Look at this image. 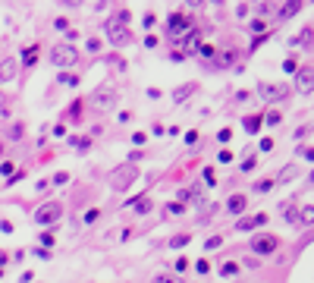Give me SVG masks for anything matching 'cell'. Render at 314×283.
Wrapping results in <instances>:
<instances>
[{"instance_id": "cell-1", "label": "cell", "mask_w": 314, "mask_h": 283, "mask_svg": "<svg viewBox=\"0 0 314 283\" xmlns=\"http://www.w3.org/2000/svg\"><path fill=\"white\" fill-rule=\"evenodd\" d=\"M104 35L113 47H126L132 44V32H129V10H119L113 16H107L104 22Z\"/></svg>"}, {"instance_id": "cell-2", "label": "cell", "mask_w": 314, "mask_h": 283, "mask_svg": "<svg viewBox=\"0 0 314 283\" xmlns=\"http://www.w3.org/2000/svg\"><path fill=\"white\" fill-rule=\"evenodd\" d=\"M135 179H138V167L135 164H119L116 170L110 173V186L116 189V192H126Z\"/></svg>"}, {"instance_id": "cell-3", "label": "cell", "mask_w": 314, "mask_h": 283, "mask_svg": "<svg viewBox=\"0 0 314 283\" xmlns=\"http://www.w3.org/2000/svg\"><path fill=\"white\" fill-rule=\"evenodd\" d=\"M50 63L53 66H76L79 63V47L76 44H53L50 47Z\"/></svg>"}, {"instance_id": "cell-4", "label": "cell", "mask_w": 314, "mask_h": 283, "mask_svg": "<svg viewBox=\"0 0 314 283\" xmlns=\"http://www.w3.org/2000/svg\"><path fill=\"white\" fill-rule=\"evenodd\" d=\"M60 214H63V205H60V201H48V205L38 208L35 220H38L41 227H50V224H57V220H60Z\"/></svg>"}, {"instance_id": "cell-5", "label": "cell", "mask_w": 314, "mask_h": 283, "mask_svg": "<svg viewBox=\"0 0 314 283\" xmlns=\"http://www.w3.org/2000/svg\"><path fill=\"white\" fill-rule=\"evenodd\" d=\"M166 25H170V35L176 38V44H179V41H182V32H189V29H192V19L185 16V13H170Z\"/></svg>"}, {"instance_id": "cell-6", "label": "cell", "mask_w": 314, "mask_h": 283, "mask_svg": "<svg viewBox=\"0 0 314 283\" xmlns=\"http://www.w3.org/2000/svg\"><path fill=\"white\" fill-rule=\"evenodd\" d=\"M277 248H280L277 236H255V239H251V252H258V255H270V252H277Z\"/></svg>"}, {"instance_id": "cell-7", "label": "cell", "mask_w": 314, "mask_h": 283, "mask_svg": "<svg viewBox=\"0 0 314 283\" xmlns=\"http://www.w3.org/2000/svg\"><path fill=\"white\" fill-rule=\"evenodd\" d=\"M91 104L101 107V110H107V107L116 104V91H113V88H98L95 94H91Z\"/></svg>"}, {"instance_id": "cell-8", "label": "cell", "mask_w": 314, "mask_h": 283, "mask_svg": "<svg viewBox=\"0 0 314 283\" xmlns=\"http://www.w3.org/2000/svg\"><path fill=\"white\" fill-rule=\"evenodd\" d=\"M16 76H19V63L13 57H3V60H0V85H3V82H13Z\"/></svg>"}, {"instance_id": "cell-9", "label": "cell", "mask_w": 314, "mask_h": 283, "mask_svg": "<svg viewBox=\"0 0 314 283\" xmlns=\"http://www.w3.org/2000/svg\"><path fill=\"white\" fill-rule=\"evenodd\" d=\"M296 88L298 91H311L314 88V70H311V66H305V70L296 72Z\"/></svg>"}, {"instance_id": "cell-10", "label": "cell", "mask_w": 314, "mask_h": 283, "mask_svg": "<svg viewBox=\"0 0 314 283\" xmlns=\"http://www.w3.org/2000/svg\"><path fill=\"white\" fill-rule=\"evenodd\" d=\"M286 85H267V82H261V98H267V101H280V98H286Z\"/></svg>"}, {"instance_id": "cell-11", "label": "cell", "mask_w": 314, "mask_h": 283, "mask_svg": "<svg viewBox=\"0 0 314 283\" xmlns=\"http://www.w3.org/2000/svg\"><path fill=\"white\" fill-rule=\"evenodd\" d=\"M267 224V214H255V217H245V220H239L236 224V230H255V227H264Z\"/></svg>"}, {"instance_id": "cell-12", "label": "cell", "mask_w": 314, "mask_h": 283, "mask_svg": "<svg viewBox=\"0 0 314 283\" xmlns=\"http://www.w3.org/2000/svg\"><path fill=\"white\" fill-rule=\"evenodd\" d=\"M195 91H198V85H195V82H185V85H179V88L173 91V101H176V104H182V101H189Z\"/></svg>"}, {"instance_id": "cell-13", "label": "cell", "mask_w": 314, "mask_h": 283, "mask_svg": "<svg viewBox=\"0 0 314 283\" xmlns=\"http://www.w3.org/2000/svg\"><path fill=\"white\" fill-rule=\"evenodd\" d=\"M298 10H302V0H286V3L280 6V19H292Z\"/></svg>"}, {"instance_id": "cell-14", "label": "cell", "mask_w": 314, "mask_h": 283, "mask_svg": "<svg viewBox=\"0 0 314 283\" xmlns=\"http://www.w3.org/2000/svg\"><path fill=\"white\" fill-rule=\"evenodd\" d=\"M245 205H248V198H245V195H232V198L226 201V211H230V214H242Z\"/></svg>"}, {"instance_id": "cell-15", "label": "cell", "mask_w": 314, "mask_h": 283, "mask_svg": "<svg viewBox=\"0 0 314 283\" xmlns=\"http://www.w3.org/2000/svg\"><path fill=\"white\" fill-rule=\"evenodd\" d=\"M298 224H302V227H311L314 224V205H305L302 211H298Z\"/></svg>"}, {"instance_id": "cell-16", "label": "cell", "mask_w": 314, "mask_h": 283, "mask_svg": "<svg viewBox=\"0 0 314 283\" xmlns=\"http://www.w3.org/2000/svg\"><path fill=\"white\" fill-rule=\"evenodd\" d=\"M220 274H223V280L226 277H236V274H239V265H236V261H223V265H220Z\"/></svg>"}, {"instance_id": "cell-17", "label": "cell", "mask_w": 314, "mask_h": 283, "mask_svg": "<svg viewBox=\"0 0 314 283\" xmlns=\"http://www.w3.org/2000/svg\"><path fill=\"white\" fill-rule=\"evenodd\" d=\"M296 173H298V167H296V164H289V167H286V170L277 177V186H280V183H289V179H296Z\"/></svg>"}, {"instance_id": "cell-18", "label": "cell", "mask_w": 314, "mask_h": 283, "mask_svg": "<svg viewBox=\"0 0 314 283\" xmlns=\"http://www.w3.org/2000/svg\"><path fill=\"white\" fill-rule=\"evenodd\" d=\"M151 283H182V277H179V274L173 271V274H157V277L151 280Z\"/></svg>"}, {"instance_id": "cell-19", "label": "cell", "mask_w": 314, "mask_h": 283, "mask_svg": "<svg viewBox=\"0 0 314 283\" xmlns=\"http://www.w3.org/2000/svg\"><path fill=\"white\" fill-rule=\"evenodd\" d=\"M261 123H264L261 117H245V120H242V126H245L248 132H258V129H261Z\"/></svg>"}, {"instance_id": "cell-20", "label": "cell", "mask_w": 314, "mask_h": 283, "mask_svg": "<svg viewBox=\"0 0 314 283\" xmlns=\"http://www.w3.org/2000/svg\"><path fill=\"white\" fill-rule=\"evenodd\" d=\"M189 242H192L189 233H179V236H173V239H170V246H173V248H185Z\"/></svg>"}, {"instance_id": "cell-21", "label": "cell", "mask_w": 314, "mask_h": 283, "mask_svg": "<svg viewBox=\"0 0 314 283\" xmlns=\"http://www.w3.org/2000/svg\"><path fill=\"white\" fill-rule=\"evenodd\" d=\"M72 148H76V151H88V148H91V139H88V136L72 139Z\"/></svg>"}, {"instance_id": "cell-22", "label": "cell", "mask_w": 314, "mask_h": 283, "mask_svg": "<svg viewBox=\"0 0 314 283\" xmlns=\"http://www.w3.org/2000/svg\"><path fill=\"white\" fill-rule=\"evenodd\" d=\"M280 120H283V113H280V110L264 113V123H267V126H280Z\"/></svg>"}, {"instance_id": "cell-23", "label": "cell", "mask_w": 314, "mask_h": 283, "mask_svg": "<svg viewBox=\"0 0 314 283\" xmlns=\"http://www.w3.org/2000/svg\"><path fill=\"white\" fill-rule=\"evenodd\" d=\"M255 167H258V158L251 154V158H245V160H242V167H239V170H242V173H251Z\"/></svg>"}, {"instance_id": "cell-24", "label": "cell", "mask_w": 314, "mask_h": 283, "mask_svg": "<svg viewBox=\"0 0 314 283\" xmlns=\"http://www.w3.org/2000/svg\"><path fill=\"white\" fill-rule=\"evenodd\" d=\"M79 113H82V104H79V101H76V104H72L69 110H66V117H69V120H82V117H79Z\"/></svg>"}, {"instance_id": "cell-25", "label": "cell", "mask_w": 314, "mask_h": 283, "mask_svg": "<svg viewBox=\"0 0 314 283\" xmlns=\"http://www.w3.org/2000/svg\"><path fill=\"white\" fill-rule=\"evenodd\" d=\"M277 186V179H261V183L255 186V192H267V189H273Z\"/></svg>"}, {"instance_id": "cell-26", "label": "cell", "mask_w": 314, "mask_h": 283, "mask_svg": "<svg viewBox=\"0 0 314 283\" xmlns=\"http://www.w3.org/2000/svg\"><path fill=\"white\" fill-rule=\"evenodd\" d=\"M164 211H166V214H182V201H170Z\"/></svg>"}, {"instance_id": "cell-27", "label": "cell", "mask_w": 314, "mask_h": 283, "mask_svg": "<svg viewBox=\"0 0 314 283\" xmlns=\"http://www.w3.org/2000/svg\"><path fill=\"white\" fill-rule=\"evenodd\" d=\"M38 242H41L44 248H50L53 246V233H41V239H38Z\"/></svg>"}, {"instance_id": "cell-28", "label": "cell", "mask_w": 314, "mask_h": 283, "mask_svg": "<svg viewBox=\"0 0 314 283\" xmlns=\"http://www.w3.org/2000/svg\"><path fill=\"white\" fill-rule=\"evenodd\" d=\"M154 25H157V16H154V13H148V16H145V29H154Z\"/></svg>"}, {"instance_id": "cell-29", "label": "cell", "mask_w": 314, "mask_h": 283, "mask_svg": "<svg viewBox=\"0 0 314 283\" xmlns=\"http://www.w3.org/2000/svg\"><path fill=\"white\" fill-rule=\"evenodd\" d=\"M135 211H138V214H148V211H151V201H138Z\"/></svg>"}, {"instance_id": "cell-30", "label": "cell", "mask_w": 314, "mask_h": 283, "mask_svg": "<svg viewBox=\"0 0 314 283\" xmlns=\"http://www.w3.org/2000/svg\"><path fill=\"white\" fill-rule=\"evenodd\" d=\"M283 70H286V72H298V63H296V60H286Z\"/></svg>"}, {"instance_id": "cell-31", "label": "cell", "mask_w": 314, "mask_h": 283, "mask_svg": "<svg viewBox=\"0 0 314 283\" xmlns=\"http://www.w3.org/2000/svg\"><path fill=\"white\" fill-rule=\"evenodd\" d=\"M195 271H198V274H208V271H211V265H208V261L201 258V261H198V265H195Z\"/></svg>"}, {"instance_id": "cell-32", "label": "cell", "mask_w": 314, "mask_h": 283, "mask_svg": "<svg viewBox=\"0 0 314 283\" xmlns=\"http://www.w3.org/2000/svg\"><path fill=\"white\" fill-rule=\"evenodd\" d=\"M145 142H148L145 132H135V136H132V145H145Z\"/></svg>"}, {"instance_id": "cell-33", "label": "cell", "mask_w": 314, "mask_h": 283, "mask_svg": "<svg viewBox=\"0 0 314 283\" xmlns=\"http://www.w3.org/2000/svg\"><path fill=\"white\" fill-rule=\"evenodd\" d=\"M220 242H223V239H220V236H211V239L204 242V246H208V248H220Z\"/></svg>"}, {"instance_id": "cell-34", "label": "cell", "mask_w": 314, "mask_h": 283, "mask_svg": "<svg viewBox=\"0 0 314 283\" xmlns=\"http://www.w3.org/2000/svg\"><path fill=\"white\" fill-rule=\"evenodd\" d=\"M185 267H189V261H185V258H179V261H176V267H173V271H176V274H182Z\"/></svg>"}, {"instance_id": "cell-35", "label": "cell", "mask_w": 314, "mask_h": 283, "mask_svg": "<svg viewBox=\"0 0 314 283\" xmlns=\"http://www.w3.org/2000/svg\"><path fill=\"white\" fill-rule=\"evenodd\" d=\"M185 3H189V6H192V10H198V6H201V3H204V0H185Z\"/></svg>"}, {"instance_id": "cell-36", "label": "cell", "mask_w": 314, "mask_h": 283, "mask_svg": "<svg viewBox=\"0 0 314 283\" xmlns=\"http://www.w3.org/2000/svg\"><path fill=\"white\" fill-rule=\"evenodd\" d=\"M302 154H305V158H308V160H314V148H305Z\"/></svg>"}, {"instance_id": "cell-37", "label": "cell", "mask_w": 314, "mask_h": 283, "mask_svg": "<svg viewBox=\"0 0 314 283\" xmlns=\"http://www.w3.org/2000/svg\"><path fill=\"white\" fill-rule=\"evenodd\" d=\"M60 3H66V6H79L82 0H60Z\"/></svg>"}, {"instance_id": "cell-38", "label": "cell", "mask_w": 314, "mask_h": 283, "mask_svg": "<svg viewBox=\"0 0 314 283\" xmlns=\"http://www.w3.org/2000/svg\"><path fill=\"white\" fill-rule=\"evenodd\" d=\"M3 104H6V94H3V91H0V110H3Z\"/></svg>"}]
</instances>
